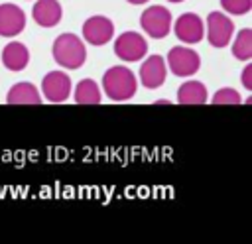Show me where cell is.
I'll list each match as a JSON object with an SVG mask.
<instances>
[{"label":"cell","instance_id":"21","mask_svg":"<svg viewBox=\"0 0 252 244\" xmlns=\"http://www.w3.org/2000/svg\"><path fill=\"white\" fill-rule=\"evenodd\" d=\"M126 2H130V4H144V2H150V0H126Z\"/></svg>","mask_w":252,"mask_h":244},{"label":"cell","instance_id":"7","mask_svg":"<svg viewBox=\"0 0 252 244\" xmlns=\"http://www.w3.org/2000/svg\"><path fill=\"white\" fill-rule=\"evenodd\" d=\"M173 31H175L177 39L183 41V43H189V45L191 43H199L203 39V35H205V24L197 14L185 12L175 20Z\"/></svg>","mask_w":252,"mask_h":244},{"label":"cell","instance_id":"18","mask_svg":"<svg viewBox=\"0 0 252 244\" xmlns=\"http://www.w3.org/2000/svg\"><path fill=\"white\" fill-rule=\"evenodd\" d=\"M213 104H240L242 98H240V92L232 87H224V89H219L213 98H211Z\"/></svg>","mask_w":252,"mask_h":244},{"label":"cell","instance_id":"19","mask_svg":"<svg viewBox=\"0 0 252 244\" xmlns=\"http://www.w3.org/2000/svg\"><path fill=\"white\" fill-rule=\"evenodd\" d=\"M220 6L232 16H244L252 10V0H220Z\"/></svg>","mask_w":252,"mask_h":244},{"label":"cell","instance_id":"16","mask_svg":"<svg viewBox=\"0 0 252 244\" xmlns=\"http://www.w3.org/2000/svg\"><path fill=\"white\" fill-rule=\"evenodd\" d=\"M75 102L77 104H98L100 102V89L93 79H83L75 87Z\"/></svg>","mask_w":252,"mask_h":244},{"label":"cell","instance_id":"3","mask_svg":"<svg viewBox=\"0 0 252 244\" xmlns=\"http://www.w3.org/2000/svg\"><path fill=\"white\" fill-rule=\"evenodd\" d=\"M165 65L169 67V71L175 77H191V75H195L199 71L201 57H199V53L195 49L177 45V47L169 49V53L165 57Z\"/></svg>","mask_w":252,"mask_h":244},{"label":"cell","instance_id":"2","mask_svg":"<svg viewBox=\"0 0 252 244\" xmlns=\"http://www.w3.org/2000/svg\"><path fill=\"white\" fill-rule=\"evenodd\" d=\"M51 51H53L55 63L65 67V69H79V67H83V63L87 59L85 43L75 33H61L53 41V49Z\"/></svg>","mask_w":252,"mask_h":244},{"label":"cell","instance_id":"6","mask_svg":"<svg viewBox=\"0 0 252 244\" xmlns=\"http://www.w3.org/2000/svg\"><path fill=\"white\" fill-rule=\"evenodd\" d=\"M234 24L222 12H211L207 16V39L213 47H226L232 39Z\"/></svg>","mask_w":252,"mask_h":244},{"label":"cell","instance_id":"22","mask_svg":"<svg viewBox=\"0 0 252 244\" xmlns=\"http://www.w3.org/2000/svg\"><path fill=\"white\" fill-rule=\"evenodd\" d=\"M167 2H173V4H179V2H183V0H167Z\"/></svg>","mask_w":252,"mask_h":244},{"label":"cell","instance_id":"14","mask_svg":"<svg viewBox=\"0 0 252 244\" xmlns=\"http://www.w3.org/2000/svg\"><path fill=\"white\" fill-rule=\"evenodd\" d=\"M41 100L43 98H41L39 91L32 83H18L6 94L8 104H41Z\"/></svg>","mask_w":252,"mask_h":244},{"label":"cell","instance_id":"8","mask_svg":"<svg viewBox=\"0 0 252 244\" xmlns=\"http://www.w3.org/2000/svg\"><path fill=\"white\" fill-rule=\"evenodd\" d=\"M114 35V24L106 16H91L83 24V37L91 45H104Z\"/></svg>","mask_w":252,"mask_h":244},{"label":"cell","instance_id":"4","mask_svg":"<svg viewBox=\"0 0 252 244\" xmlns=\"http://www.w3.org/2000/svg\"><path fill=\"white\" fill-rule=\"evenodd\" d=\"M142 30L156 39H161L171 30V12L165 6H150L140 16Z\"/></svg>","mask_w":252,"mask_h":244},{"label":"cell","instance_id":"20","mask_svg":"<svg viewBox=\"0 0 252 244\" xmlns=\"http://www.w3.org/2000/svg\"><path fill=\"white\" fill-rule=\"evenodd\" d=\"M240 79H242V87H244L246 91H252V65H246V67L242 69Z\"/></svg>","mask_w":252,"mask_h":244},{"label":"cell","instance_id":"1","mask_svg":"<svg viewBox=\"0 0 252 244\" xmlns=\"http://www.w3.org/2000/svg\"><path fill=\"white\" fill-rule=\"evenodd\" d=\"M102 89H104V94L110 100L124 102V100H130L136 94L138 81H136L134 73L128 67L116 65V67H110L102 75Z\"/></svg>","mask_w":252,"mask_h":244},{"label":"cell","instance_id":"13","mask_svg":"<svg viewBox=\"0 0 252 244\" xmlns=\"http://www.w3.org/2000/svg\"><path fill=\"white\" fill-rule=\"evenodd\" d=\"M2 63L8 71H24L30 63V51L20 41H10L2 49Z\"/></svg>","mask_w":252,"mask_h":244},{"label":"cell","instance_id":"10","mask_svg":"<svg viewBox=\"0 0 252 244\" xmlns=\"http://www.w3.org/2000/svg\"><path fill=\"white\" fill-rule=\"evenodd\" d=\"M140 83L146 89H158L163 85L165 75H167V65L161 55H150L146 61L140 65Z\"/></svg>","mask_w":252,"mask_h":244},{"label":"cell","instance_id":"15","mask_svg":"<svg viewBox=\"0 0 252 244\" xmlns=\"http://www.w3.org/2000/svg\"><path fill=\"white\" fill-rule=\"evenodd\" d=\"M207 96V87L201 81H187L177 89L179 104H205Z\"/></svg>","mask_w":252,"mask_h":244},{"label":"cell","instance_id":"12","mask_svg":"<svg viewBox=\"0 0 252 244\" xmlns=\"http://www.w3.org/2000/svg\"><path fill=\"white\" fill-rule=\"evenodd\" d=\"M33 20L37 26L41 28H53L61 22V16H63V8L57 0H37L33 4Z\"/></svg>","mask_w":252,"mask_h":244},{"label":"cell","instance_id":"5","mask_svg":"<svg viewBox=\"0 0 252 244\" xmlns=\"http://www.w3.org/2000/svg\"><path fill=\"white\" fill-rule=\"evenodd\" d=\"M114 53L118 59L136 63L142 61V57L148 53V43L138 31H124L114 41Z\"/></svg>","mask_w":252,"mask_h":244},{"label":"cell","instance_id":"11","mask_svg":"<svg viewBox=\"0 0 252 244\" xmlns=\"http://www.w3.org/2000/svg\"><path fill=\"white\" fill-rule=\"evenodd\" d=\"M26 28V14L16 4H0V35L14 37Z\"/></svg>","mask_w":252,"mask_h":244},{"label":"cell","instance_id":"17","mask_svg":"<svg viewBox=\"0 0 252 244\" xmlns=\"http://www.w3.org/2000/svg\"><path fill=\"white\" fill-rule=\"evenodd\" d=\"M232 55L238 61H248L252 57V30L244 28L236 33V39L232 41Z\"/></svg>","mask_w":252,"mask_h":244},{"label":"cell","instance_id":"9","mask_svg":"<svg viewBox=\"0 0 252 244\" xmlns=\"http://www.w3.org/2000/svg\"><path fill=\"white\" fill-rule=\"evenodd\" d=\"M41 92L49 102H65L71 94V79L63 71H49L41 81Z\"/></svg>","mask_w":252,"mask_h":244}]
</instances>
